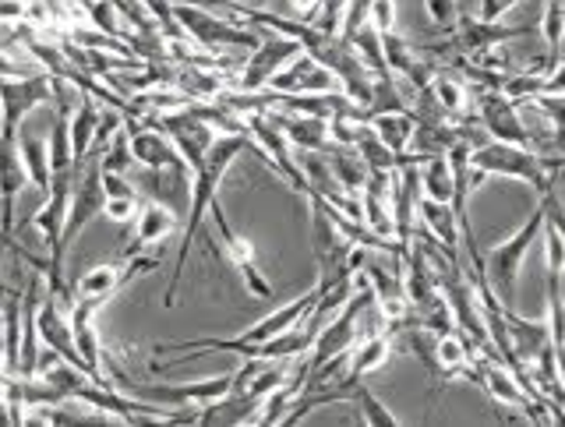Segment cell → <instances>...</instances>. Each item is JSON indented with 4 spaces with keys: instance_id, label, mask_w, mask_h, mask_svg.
<instances>
[{
    "instance_id": "36",
    "label": "cell",
    "mask_w": 565,
    "mask_h": 427,
    "mask_svg": "<svg viewBox=\"0 0 565 427\" xmlns=\"http://www.w3.org/2000/svg\"><path fill=\"white\" fill-rule=\"evenodd\" d=\"M547 152H558V156H565V135H555L552 149H547Z\"/></svg>"
},
{
    "instance_id": "13",
    "label": "cell",
    "mask_w": 565,
    "mask_h": 427,
    "mask_svg": "<svg viewBox=\"0 0 565 427\" xmlns=\"http://www.w3.org/2000/svg\"><path fill=\"white\" fill-rule=\"evenodd\" d=\"M393 335L388 332H375V335H364V340L350 350V364H347V375L343 382L350 388H358L367 375H375V371L388 361V353H393Z\"/></svg>"
},
{
    "instance_id": "24",
    "label": "cell",
    "mask_w": 565,
    "mask_h": 427,
    "mask_svg": "<svg viewBox=\"0 0 565 427\" xmlns=\"http://www.w3.org/2000/svg\"><path fill=\"white\" fill-rule=\"evenodd\" d=\"M544 322L555 346H565V276H544Z\"/></svg>"
},
{
    "instance_id": "14",
    "label": "cell",
    "mask_w": 565,
    "mask_h": 427,
    "mask_svg": "<svg viewBox=\"0 0 565 427\" xmlns=\"http://www.w3.org/2000/svg\"><path fill=\"white\" fill-rule=\"evenodd\" d=\"M420 226L446 247V252L459 255V244H463V226H459V212L452 202H435L424 199L420 202Z\"/></svg>"
},
{
    "instance_id": "34",
    "label": "cell",
    "mask_w": 565,
    "mask_h": 427,
    "mask_svg": "<svg viewBox=\"0 0 565 427\" xmlns=\"http://www.w3.org/2000/svg\"><path fill=\"white\" fill-rule=\"evenodd\" d=\"M544 393H547V399H552V403H558L562 410H565V385H562V382H552V385L544 388Z\"/></svg>"
},
{
    "instance_id": "18",
    "label": "cell",
    "mask_w": 565,
    "mask_h": 427,
    "mask_svg": "<svg viewBox=\"0 0 565 427\" xmlns=\"http://www.w3.org/2000/svg\"><path fill=\"white\" fill-rule=\"evenodd\" d=\"M371 128L385 141L396 156H406L414 149V135H417V114L411 110H393V114H379L371 117Z\"/></svg>"
},
{
    "instance_id": "20",
    "label": "cell",
    "mask_w": 565,
    "mask_h": 427,
    "mask_svg": "<svg viewBox=\"0 0 565 427\" xmlns=\"http://www.w3.org/2000/svg\"><path fill=\"white\" fill-rule=\"evenodd\" d=\"M420 184H424V199L435 202H452L456 199V170L449 152L428 156L420 163Z\"/></svg>"
},
{
    "instance_id": "17",
    "label": "cell",
    "mask_w": 565,
    "mask_h": 427,
    "mask_svg": "<svg viewBox=\"0 0 565 427\" xmlns=\"http://www.w3.org/2000/svg\"><path fill=\"white\" fill-rule=\"evenodd\" d=\"M541 40H544V61H541V71H552L562 64V43H565V0H544V14H541Z\"/></svg>"
},
{
    "instance_id": "7",
    "label": "cell",
    "mask_w": 565,
    "mask_h": 427,
    "mask_svg": "<svg viewBox=\"0 0 565 427\" xmlns=\"http://www.w3.org/2000/svg\"><path fill=\"white\" fill-rule=\"evenodd\" d=\"M53 99V75H4V141H14L32 110Z\"/></svg>"
},
{
    "instance_id": "3",
    "label": "cell",
    "mask_w": 565,
    "mask_h": 427,
    "mask_svg": "<svg viewBox=\"0 0 565 427\" xmlns=\"http://www.w3.org/2000/svg\"><path fill=\"white\" fill-rule=\"evenodd\" d=\"M544 223H547V199L541 194L534 212L526 216V223L516 229L512 237L499 241L494 247H488L484 258V276L491 282L494 297L502 300V308H516V290H520V273L526 255L534 252V244L544 237Z\"/></svg>"
},
{
    "instance_id": "10",
    "label": "cell",
    "mask_w": 565,
    "mask_h": 427,
    "mask_svg": "<svg viewBox=\"0 0 565 427\" xmlns=\"http://www.w3.org/2000/svg\"><path fill=\"white\" fill-rule=\"evenodd\" d=\"M269 93H297V96H308V93H343V82H340L335 71H329L326 64H318L308 50H300L287 67L273 75Z\"/></svg>"
},
{
    "instance_id": "22",
    "label": "cell",
    "mask_w": 565,
    "mask_h": 427,
    "mask_svg": "<svg viewBox=\"0 0 565 427\" xmlns=\"http://www.w3.org/2000/svg\"><path fill=\"white\" fill-rule=\"evenodd\" d=\"M4 229H8V237H14V202H18V194L25 191V184H32V177L22 163V156H18L14 149V141H4Z\"/></svg>"
},
{
    "instance_id": "9",
    "label": "cell",
    "mask_w": 565,
    "mask_h": 427,
    "mask_svg": "<svg viewBox=\"0 0 565 427\" xmlns=\"http://www.w3.org/2000/svg\"><path fill=\"white\" fill-rule=\"evenodd\" d=\"M477 120L484 124V131L491 138L516 141V146H534V131L526 128L520 103L509 99L502 88H484V96L477 99Z\"/></svg>"
},
{
    "instance_id": "32",
    "label": "cell",
    "mask_w": 565,
    "mask_h": 427,
    "mask_svg": "<svg viewBox=\"0 0 565 427\" xmlns=\"http://www.w3.org/2000/svg\"><path fill=\"white\" fill-rule=\"evenodd\" d=\"M520 0H481V8H477V14L484 18V22H502V14L516 8Z\"/></svg>"
},
{
    "instance_id": "6",
    "label": "cell",
    "mask_w": 565,
    "mask_h": 427,
    "mask_svg": "<svg viewBox=\"0 0 565 427\" xmlns=\"http://www.w3.org/2000/svg\"><path fill=\"white\" fill-rule=\"evenodd\" d=\"M305 50L297 40L282 32H265L262 43L252 50V57L241 64V75H237V85L234 88H244V93H262V88H269L276 71L287 67L297 53Z\"/></svg>"
},
{
    "instance_id": "15",
    "label": "cell",
    "mask_w": 565,
    "mask_h": 427,
    "mask_svg": "<svg viewBox=\"0 0 565 427\" xmlns=\"http://www.w3.org/2000/svg\"><path fill=\"white\" fill-rule=\"evenodd\" d=\"M25 340V293L14 287L4 290V375H18Z\"/></svg>"
},
{
    "instance_id": "19",
    "label": "cell",
    "mask_w": 565,
    "mask_h": 427,
    "mask_svg": "<svg viewBox=\"0 0 565 427\" xmlns=\"http://www.w3.org/2000/svg\"><path fill=\"white\" fill-rule=\"evenodd\" d=\"M329 167L335 173V181H340L343 191H353V194H361L367 188V177H371V167H367V159L353 149V146H332L329 152Z\"/></svg>"
},
{
    "instance_id": "8",
    "label": "cell",
    "mask_w": 565,
    "mask_h": 427,
    "mask_svg": "<svg viewBox=\"0 0 565 427\" xmlns=\"http://www.w3.org/2000/svg\"><path fill=\"white\" fill-rule=\"evenodd\" d=\"M128 135H131V149L141 170H177V173H191L194 167L184 159V152L177 149V141L156 128L149 120H128Z\"/></svg>"
},
{
    "instance_id": "21",
    "label": "cell",
    "mask_w": 565,
    "mask_h": 427,
    "mask_svg": "<svg viewBox=\"0 0 565 427\" xmlns=\"http://www.w3.org/2000/svg\"><path fill=\"white\" fill-rule=\"evenodd\" d=\"M428 93L438 103V110L452 120H470V88L456 75H431Z\"/></svg>"
},
{
    "instance_id": "16",
    "label": "cell",
    "mask_w": 565,
    "mask_h": 427,
    "mask_svg": "<svg viewBox=\"0 0 565 427\" xmlns=\"http://www.w3.org/2000/svg\"><path fill=\"white\" fill-rule=\"evenodd\" d=\"M14 149L22 156V163L32 177V188L43 194H50L53 188V156H50V138H35L32 131H18Z\"/></svg>"
},
{
    "instance_id": "23",
    "label": "cell",
    "mask_w": 565,
    "mask_h": 427,
    "mask_svg": "<svg viewBox=\"0 0 565 427\" xmlns=\"http://www.w3.org/2000/svg\"><path fill=\"white\" fill-rule=\"evenodd\" d=\"M353 53L364 61V67L371 71L375 78H388L393 71H388V61H385V40H382V32L375 25H364L358 35L350 40Z\"/></svg>"
},
{
    "instance_id": "4",
    "label": "cell",
    "mask_w": 565,
    "mask_h": 427,
    "mask_svg": "<svg viewBox=\"0 0 565 427\" xmlns=\"http://www.w3.org/2000/svg\"><path fill=\"white\" fill-rule=\"evenodd\" d=\"M177 22H181L184 35L199 46L202 53H220V50H230V46H241V50H255L262 43V35L255 25H230L223 18L209 14L202 4H194V0H177Z\"/></svg>"
},
{
    "instance_id": "27",
    "label": "cell",
    "mask_w": 565,
    "mask_h": 427,
    "mask_svg": "<svg viewBox=\"0 0 565 427\" xmlns=\"http://www.w3.org/2000/svg\"><path fill=\"white\" fill-rule=\"evenodd\" d=\"M141 8H146V14L156 18V25L163 29L170 40H188L181 22H177V0H138Z\"/></svg>"
},
{
    "instance_id": "31",
    "label": "cell",
    "mask_w": 565,
    "mask_h": 427,
    "mask_svg": "<svg viewBox=\"0 0 565 427\" xmlns=\"http://www.w3.org/2000/svg\"><path fill=\"white\" fill-rule=\"evenodd\" d=\"M371 25L382 35L396 32V0H375V4H371Z\"/></svg>"
},
{
    "instance_id": "35",
    "label": "cell",
    "mask_w": 565,
    "mask_h": 427,
    "mask_svg": "<svg viewBox=\"0 0 565 427\" xmlns=\"http://www.w3.org/2000/svg\"><path fill=\"white\" fill-rule=\"evenodd\" d=\"M555 375L565 385V346H555Z\"/></svg>"
},
{
    "instance_id": "33",
    "label": "cell",
    "mask_w": 565,
    "mask_h": 427,
    "mask_svg": "<svg viewBox=\"0 0 565 427\" xmlns=\"http://www.w3.org/2000/svg\"><path fill=\"white\" fill-rule=\"evenodd\" d=\"M544 199H547V216H552V220L558 223L562 237H565V205H562V199H558V188L544 191Z\"/></svg>"
},
{
    "instance_id": "29",
    "label": "cell",
    "mask_w": 565,
    "mask_h": 427,
    "mask_svg": "<svg viewBox=\"0 0 565 427\" xmlns=\"http://www.w3.org/2000/svg\"><path fill=\"white\" fill-rule=\"evenodd\" d=\"M371 4L375 0H347V8H343V22H340V35L350 43L353 35H358L364 25H371Z\"/></svg>"
},
{
    "instance_id": "2",
    "label": "cell",
    "mask_w": 565,
    "mask_h": 427,
    "mask_svg": "<svg viewBox=\"0 0 565 427\" xmlns=\"http://www.w3.org/2000/svg\"><path fill=\"white\" fill-rule=\"evenodd\" d=\"M322 300V290L311 287L308 293H300L290 305H282L276 311H269L258 325L244 329L241 335H230V340H220V335H209V340H177V343H156L159 353H181V350H212V353H237V357H255L258 346H265L276 335L290 332L297 325L308 322V314L315 311V305Z\"/></svg>"
},
{
    "instance_id": "30",
    "label": "cell",
    "mask_w": 565,
    "mask_h": 427,
    "mask_svg": "<svg viewBox=\"0 0 565 427\" xmlns=\"http://www.w3.org/2000/svg\"><path fill=\"white\" fill-rule=\"evenodd\" d=\"M103 212H106V220H114V223H131L141 212V199L138 194H117V199H106Z\"/></svg>"
},
{
    "instance_id": "28",
    "label": "cell",
    "mask_w": 565,
    "mask_h": 427,
    "mask_svg": "<svg viewBox=\"0 0 565 427\" xmlns=\"http://www.w3.org/2000/svg\"><path fill=\"white\" fill-rule=\"evenodd\" d=\"M424 14H428V25L435 29V32H456V25H459V4L456 0H424Z\"/></svg>"
},
{
    "instance_id": "12",
    "label": "cell",
    "mask_w": 565,
    "mask_h": 427,
    "mask_svg": "<svg viewBox=\"0 0 565 427\" xmlns=\"http://www.w3.org/2000/svg\"><path fill=\"white\" fill-rule=\"evenodd\" d=\"M177 229V212L167 205V202H146L135 220V234H131V244L124 247V258L131 255H146V247L152 244H163L170 234Z\"/></svg>"
},
{
    "instance_id": "5",
    "label": "cell",
    "mask_w": 565,
    "mask_h": 427,
    "mask_svg": "<svg viewBox=\"0 0 565 427\" xmlns=\"http://www.w3.org/2000/svg\"><path fill=\"white\" fill-rule=\"evenodd\" d=\"M209 223H212V244H216V252L230 261V269H237L244 290L252 293L255 300H273V287H269V279L262 276V269H258L252 241H244L237 229L230 226V220H226V212L220 209V202L212 205Z\"/></svg>"
},
{
    "instance_id": "1",
    "label": "cell",
    "mask_w": 565,
    "mask_h": 427,
    "mask_svg": "<svg viewBox=\"0 0 565 427\" xmlns=\"http://www.w3.org/2000/svg\"><path fill=\"white\" fill-rule=\"evenodd\" d=\"M252 149V138L247 135H220V141L205 152L202 167L194 170V188H191V202H188V223H184V234H181V252H177V261H173V276L167 282V293H163V305L173 308L177 300V287H181V276L188 269V258L194 252V241L205 229V220L212 205H216V194H220V184L226 181L230 167H234V159L244 156Z\"/></svg>"
},
{
    "instance_id": "26",
    "label": "cell",
    "mask_w": 565,
    "mask_h": 427,
    "mask_svg": "<svg viewBox=\"0 0 565 427\" xmlns=\"http://www.w3.org/2000/svg\"><path fill=\"white\" fill-rule=\"evenodd\" d=\"M544 276H565V237L552 216L544 223Z\"/></svg>"
},
{
    "instance_id": "25",
    "label": "cell",
    "mask_w": 565,
    "mask_h": 427,
    "mask_svg": "<svg viewBox=\"0 0 565 427\" xmlns=\"http://www.w3.org/2000/svg\"><path fill=\"white\" fill-rule=\"evenodd\" d=\"M350 403L358 406L361 410V420L364 424H371V427H399L403 424V417H396L393 410H388V406L371 393V388L361 382L358 388H353V396H350Z\"/></svg>"
},
{
    "instance_id": "11",
    "label": "cell",
    "mask_w": 565,
    "mask_h": 427,
    "mask_svg": "<svg viewBox=\"0 0 565 427\" xmlns=\"http://www.w3.org/2000/svg\"><path fill=\"white\" fill-rule=\"evenodd\" d=\"M262 396H255L252 388H234V393H226L223 399L209 403V406H199V414H194V424L202 427H241V424H255L258 414H262Z\"/></svg>"
}]
</instances>
